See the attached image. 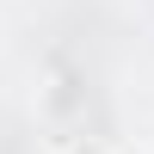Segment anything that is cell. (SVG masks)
Masks as SVG:
<instances>
[{"mask_svg":"<svg viewBox=\"0 0 154 154\" xmlns=\"http://www.w3.org/2000/svg\"><path fill=\"white\" fill-rule=\"evenodd\" d=\"M68 154H117V148H111V142H99V136H80Z\"/></svg>","mask_w":154,"mask_h":154,"instance_id":"cell-1","label":"cell"}]
</instances>
